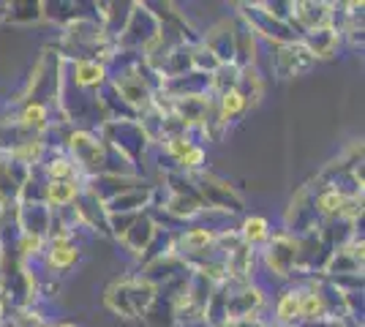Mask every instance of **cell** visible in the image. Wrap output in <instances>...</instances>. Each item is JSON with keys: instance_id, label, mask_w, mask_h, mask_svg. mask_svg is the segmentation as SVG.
I'll use <instances>...</instances> for the list:
<instances>
[{"instance_id": "cell-1", "label": "cell", "mask_w": 365, "mask_h": 327, "mask_svg": "<svg viewBox=\"0 0 365 327\" xmlns=\"http://www.w3.org/2000/svg\"><path fill=\"white\" fill-rule=\"evenodd\" d=\"M71 82L82 90H96L107 82V66L98 58H76L71 63Z\"/></svg>"}, {"instance_id": "cell-2", "label": "cell", "mask_w": 365, "mask_h": 327, "mask_svg": "<svg viewBox=\"0 0 365 327\" xmlns=\"http://www.w3.org/2000/svg\"><path fill=\"white\" fill-rule=\"evenodd\" d=\"M16 125L25 128V131H31L33 137H38L46 125H49V109H46L44 101H28L22 107V112H19Z\"/></svg>"}, {"instance_id": "cell-3", "label": "cell", "mask_w": 365, "mask_h": 327, "mask_svg": "<svg viewBox=\"0 0 365 327\" xmlns=\"http://www.w3.org/2000/svg\"><path fill=\"white\" fill-rule=\"evenodd\" d=\"M237 234H240V240H243L248 249H254L259 243H267L270 240V224H267V218L251 216L243 221V229Z\"/></svg>"}, {"instance_id": "cell-4", "label": "cell", "mask_w": 365, "mask_h": 327, "mask_svg": "<svg viewBox=\"0 0 365 327\" xmlns=\"http://www.w3.org/2000/svg\"><path fill=\"white\" fill-rule=\"evenodd\" d=\"M44 259L49 270H68L79 259V249L71 243H61V246H49L44 251Z\"/></svg>"}, {"instance_id": "cell-5", "label": "cell", "mask_w": 365, "mask_h": 327, "mask_svg": "<svg viewBox=\"0 0 365 327\" xmlns=\"http://www.w3.org/2000/svg\"><path fill=\"white\" fill-rule=\"evenodd\" d=\"M317 213L330 218H341L344 213V204H346V194L338 191V188H324L319 197H317Z\"/></svg>"}, {"instance_id": "cell-6", "label": "cell", "mask_w": 365, "mask_h": 327, "mask_svg": "<svg viewBox=\"0 0 365 327\" xmlns=\"http://www.w3.org/2000/svg\"><path fill=\"white\" fill-rule=\"evenodd\" d=\"M44 175L46 180H76L79 167L68 156H55L44 164Z\"/></svg>"}, {"instance_id": "cell-7", "label": "cell", "mask_w": 365, "mask_h": 327, "mask_svg": "<svg viewBox=\"0 0 365 327\" xmlns=\"http://www.w3.org/2000/svg\"><path fill=\"white\" fill-rule=\"evenodd\" d=\"M275 316L284 325H294L300 319V292H284V295H278Z\"/></svg>"}, {"instance_id": "cell-8", "label": "cell", "mask_w": 365, "mask_h": 327, "mask_svg": "<svg viewBox=\"0 0 365 327\" xmlns=\"http://www.w3.org/2000/svg\"><path fill=\"white\" fill-rule=\"evenodd\" d=\"M44 251H46L44 234L22 232V237H19V254H22L25 259H31V256H44Z\"/></svg>"}, {"instance_id": "cell-9", "label": "cell", "mask_w": 365, "mask_h": 327, "mask_svg": "<svg viewBox=\"0 0 365 327\" xmlns=\"http://www.w3.org/2000/svg\"><path fill=\"white\" fill-rule=\"evenodd\" d=\"M205 158H207V156H205V150H202L199 145H194V147H191V150H188V153H185L178 164L182 167V172H197V170H202V167H205Z\"/></svg>"}, {"instance_id": "cell-10", "label": "cell", "mask_w": 365, "mask_h": 327, "mask_svg": "<svg viewBox=\"0 0 365 327\" xmlns=\"http://www.w3.org/2000/svg\"><path fill=\"white\" fill-rule=\"evenodd\" d=\"M3 319H6V300L0 297V322H3Z\"/></svg>"}, {"instance_id": "cell-11", "label": "cell", "mask_w": 365, "mask_h": 327, "mask_svg": "<svg viewBox=\"0 0 365 327\" xmlns=\"http://www.w3.org/2000/svg\"><path fill=\"white\" fill-rule=\"evenodd\" d=\"M58 327H76L74 322H63V325H58Z\"/></svg>"}, {"instance_id": "cell-12", "label": "cell", "mask_w": 365, "mask_h": 327, "mask_svg": "<svg viewBox=\"0 0 365 327\" xmlns=\"http://www.w3.org/2000/svg\"><path fill=\"white\" fill-rule=\"evenodd\" d=\"M36 327H52V325H36Z\"/></svg>"}]
</instances>
